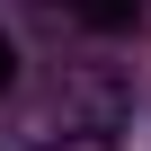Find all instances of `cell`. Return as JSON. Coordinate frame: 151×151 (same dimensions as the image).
<instances>
[{
    "label": "cell",
    "instance_id": "cell-1",
    "mask_svg": "<svg viewBox=\"0 0 151 151\" xmlns=\"http://www.w3.org/2000/svg\"><path fill=\"white\" fill-rule=\"evenodd\" d=\"M71 9H80L89 27H133V18H142V0H71Z\"/></svg>",
    "mask_w": 151,
    "mask_h": 151
},
{
    "label": "cell",
    "instance_id": "cell-2",
    "mask_svg": "<svg viewBox=\"0 0 151 151\" xmlns=\"http://www.w3.org/2000/svg\"><path fill=\"white\" fill-rule=\"evenodd\" d=\"M18 80V53H9V36H0V89H9Z\"/></svg>",
    "mask_w": 151,
    "mask_h": 151
}]
</instances>
